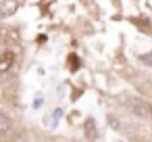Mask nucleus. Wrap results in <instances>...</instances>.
Here are the masks:
<instances>
[{
    "instance_id": "423d86ee",
    "label": "nucleus",
    "mask_w": 152,
    "mask_h": 142,
    "mask_svg": "<svg viewBox=\"0 0 152 142\" xmlns=\"http://www.w3.org/2000/svg\"><path fill=\"white\" fill-rule=\"evenodd\" d=\"M106 119H108V125H110V127H113L115 132H121V129H125V123H123V121H121V119H119L117 115L108 113V117H106Z\"/></svg>"
},
{
    "instance_id": "f03ea898",
    "label": "nucleus",
    "mask_w": 152,
    "mask_h": 142,
    "mask_svg": "<svg viewBox=\"0 0 152 142\" xmlns=\"http://www.w3.org/2000/svg\"><path fill=\"white\" fill-rule=\"evenodd\" d=\"M17 134V125L15 119L7 113V111H0V140H9Z\"/></svg>"
},
{
    "instance_id": "f257e3e1",
    "label": "nucleus",
    "mask_w": 152,
    "mask_h": 142,
    "mask_svg": "<svg viewBox=\"0 0 152 142\" xmlns=\"http://www.w3.org/2000/svg\"><path fill=\"white\" fill-rule=\"evenodd\" d=\"M123 107H125L127 113H129L131 117H135V119H144V121H150V119H152V107H150L146 100H142L140 96H127V98L123 100Z\"/></svg>"
},
{
    "instance_id": "39448f33",
    "label": "nucleus",
    "mask_w": 152,
    "mask_h": 142,
    "mask_svg": "<svg viewBox=\"0 0 152 142\" xmlns=\"http://www.w3.org/2000/svg\"><path fill=\"white\" fill-rule=\"evenodd\" d=\"M17 11H19V4L17 2H0V17H2V19L13 17Z\"/></svg>"
},
{
    "instance_id": "20e7f679",
    "label": "nucleus",
    "mask_w": 152,
    "mask_h": 142,
    "mask_svg": "<svg viewBox=\"0 0 152 142\" xmlns=\"http://www.w3.org/2000/svg\"><path fill=\"white\" fill-rule=\"evenodd\" d=\"M15 65V52L13 50H4L0 54V73L11 71V67Z\"/></svg>"
},
{
    "instance_id": "7ed1b4c3",
    "label": "nucleus",
    "mask_w": 152,
    "mask_h": 142,
    "mask_svg": "<svg viewBox=\"0 0 152 142\" xmlns=\"http://www.w3.org/2000/svg\"><path fill=\"white\" fill-rule=\"evenodd\" d=\"M83 136L90 140V142H96L98 140V125H96V119L94 117H88L86 121H83Z\"/></svg>"
},
{
    "instance_id": "0eeeda50",
    "label": "nucleus",
    "mask_w": 152,
    "mask_h": 142,
    "mask_svg": "<svg viewBox=\"0 0 152 142\" xmlns=\"http://www.w3.org/2000/svg\"><path fill=\"white\" fill-rule=\"evenodd\" d=\"M11 142H34V136H31V132H17L13 138H11Z\"/></svg>"
},
{
    "instance_id": "1a4fd4ad",
    "label": "nucleus",
    "mask_w": 152,
    "mask_h": 142,
    "mask_svg": "<svg viewBox=\"0 0 152 142\" xmlns=\"http://www.w3.org/2000/svg\"><path fill=\"white\" fill-rule=\"evenodd\" d=\"M2 52H4V42L0 40V54H2Z\"/></svg>"
},
{
    "instance_id": "6e6552de",
    "label": "nucleus",
    "mask_w": 152,
    "mask_h": 142,
    "mask_svg": "<svg viewBox=\"0 0 152 142\" xmlns=\"http://www.w3.org/2000/svg\"><path fill=\"white\" fill-rule=\"evenodd\" d=\"M142 61H144L148 67H152V50H150L148 54H144V57H142Z\"/></svg>"
}]
</instances>
